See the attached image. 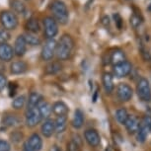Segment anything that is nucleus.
Listing matches in <instances>:
<instances>
[{"label":"nucleus","mask_w":151,"mask_h":151,"mask_svg":"<svg viewBox=\"0 0 151 151\" xmlns=\"http://www.w3.org/2000/svg\"><path fill=\"white\" fill-rule=\"evenodd\" d=\"M74 47H75V42L72 37L68 34H63L58 42L56 58L59 60H67L72 55Z\"/></svg>","instance_id":"1"},{"label":"nucleus","mask_w":151,"mask_h":151,"mask_svg":"<svg viewBox=\"0 0 151 151\" xmlns=\"http://www.w3.org/2000/svg\"><path fill=\"white\" fill-rule=\"evenodd\" d=\"M52 17L60 25H66L69 21V11L62 0H52L50 5Z\"/></svg>","instance_id":"2"},{"label":"nucleus","mask_w":151,"mask_h":151,"mask_svg":"<svg viewBox=\"0 0 151 151\" xmlns=\"http://www.w3.org/2000/svg\"><path fill=\"white\" fill-rule=\"evenodd\" d=\"M0 22H1L2 26L6 30H15L18 26V17L16 14L11 11H2L0 13Z\"/></svg>","instance_id":"3"},{"label":"nucleus","mask_w":151,"mask_h":151,"mask_svg":"<svg viewBox=\"0 0 151 151\" xmlns=\"http://www.w3.org/2000/svg\"><path fill=\"white\" fill-rule=\"evenodd\" d=\"M42 25H44V33L45 38L55 39V37L58 34V23L55 21L53 17L47 16L42 20Z\"/></svg>","instance_id":"4"},{"label":"nucleus","mask_w":151,"mask_h":151,"mask_svg":"<svg viewBox=\"0 0 151 151\" xmlns=\"http://www.w3.org/2000/svg\"><path fill=\"white\" fill-rule=\"evenodd\" d=\"M136 92H137L138 98L143 102L151 101V88L150 84L146 78L142 77L138 80L137 86H136Z\"/></svg>","instance_id":"5"},{"label":"nucleus","mask_w":151,"mask_h":151,"mask_svg":"<svg viewBox=\"0 0 151 151\" xmlns=\"http://www.w3.org/2000/svg\"><path fill=\"white\" fill-rule=\"evenodd\" d=\"M56 47H58V42L55 39L47 40V42L42 48V58L45 61H50L55 58V55H56Z\"/></svg>","instance_id":"6"},{"label":"nucleus","mask_w":151,"mask_h":151,"mask_svg":"<svg viewBox=\"0 0 151 151\" xmlns=\"http://www.w3.org/2000/svg\"><path fill=\"white\" fill-rule=\"evenodd\" d=\"M42 115L39 111V108H34V109H29L26 111V118H25V122L26 125L29 127H35L42 122Z\"/></svg>","instance_id":"7"},{"label":"nucleus","mask_w":151,"mask_h":151,"mask_svg":"<svg viewBox=\"0 0 151 151\" xmlns=\"http://www.w3.org/2000/svg\"><path fill=\"white\" fill-rule=\"evenodd\" d=\"M132 70V64L129 61L125 60L122 63L114 65L113 67V74L116 78H124L127 77Z\"/></svg>","instance_id":"8"},{"label":"nucleus","mask_w":151,"mask_h":151,"mask_svg":"<svg viewBox=\"0 0 151 151\" xmlns=\"http://www.w3.org/2000/svg\"><path fill=\"white\" fill-rule=\"evenodd\" d=\"M116 95L122 102H129L133 96V90L129 84L119 83L116 87Z\"/></svg>","instance_id":"9"},{"label":"nucleus","mask_w":151,"mask_h":151,"mask_svg":"<svg viewBox=\"0 0 151 151\" xmlns=\"http://www.w3.org/2000/svg\"><path fill=\"white\" fill-rule=\"evenodd\" d=\"M84 138H85V140H86L87 143L92 147L99 146L100 142H101L100 134L96 129H89L85 130Z\"/></svg>","instance_id":"10"},{"label":"nucleus","mask_w":151,"mask_h":151,"mask_svg":"<svg viewBox=\"0 0 151 151\" xmlns=\"http://www.w3.org/2000/svg\"><path fill=\"white\" fill-rule=\"evenodd\" d=\"M27 42L24 35H20L16 38L14 42V52L17 56H23L27 52Z\"/></svg>","instance_id":"11"},{"label":"nucleus","mask_w":151,"mask_h":151,"mask_svg":"<svg viewBox=\"0 0 151 151\" xmlns=\"http://www.w3.org/2000/svg\"><path fill=\"white\" fill-rule=\"evenodd\" d=\"M15 55L14 48L8 44H0V60L8 62L11 61Z\"/></svg>","instance_id":"12"},{"label":"nucleus","mask_w":151,"mask_h":151,"mask_svg":"<svg viewBox=\"0 0 151 151\" xmlns=\"http://www.w3.org/2000/svg\"><path fill=\"white\" fill-rule=\"evenodd\" d=\"M26 143L32 151H41L42 147V139L38 133H33Z\"/></svg>","instance_id":"13"},{"label":"nucleus","mask_w":151,"mask_h":151,"mask_svg":"<svg viewBox=\"0 0 151 151\" xmlns=\"http://www.w3.org/2000/svg\"><path fill=\"white\" fill-rule=\"evenodd\" d=\"M125 129L129 132L130 134H133V133H137L139 127H140V122H139L138 119L134 116H129V119L125 122Z\"/></svg>","instance_id":"14"},{"label":"nucleus","mask_w":151,"mask_h":151,"mask_svg":"<svg viewBox=\"0 0 151 151\" xmlns=\"http://www.w3.org/2000/svg\"><path fill=\"white\" fill-rule=\"evenodd\" d=\"M102 83L105 92L107 94H112L114 89H115V83H114L113 75L109 72H105L102 76Z\"/></svg>","instance_id":"15"},{"label":"nucleus","mask_w":151,"mask_h":151,"mask_svg":"<svg viewBox=\"0 0 151 151\" xmlns=\"http://www.w3.org/2000/svg\"><path fill=\"white\" fill-rule=\"evenodd\" d=\"M41 132H42V134L47 138L52 136L53 133L55 132V122L52 121V119H47V121H45L44 124H42L41 127Z\"/></svg>","instance_id":"16"},{"label":"nucleus","mask_w":151,"mask_h":151,"mask_svg":"<svg viewBox=\"0 0 151 151\" xmlns=\"http://www.w3.org/2000/svg\"><path fill=\"white\" fill-rule=\"evenodd\" d=\"M25 28L28 31V33H32V34H38L41 31L40 22L35 17H31V18L28 19V21L25 24Z\"/></svg>","instance_id":"17"},{"label":"nucleus","mask_w":151,"mask_h":151,"mask_svg":"<svg viewBox=\"0 0 151 151\" xmlns=\"http://www.w3.org/2000/svg\"><path fill=\"white\" fill-rule=\"evenodd\" d=\"M125 61V53L122 50H115L110 53V62L116 65Z\"/></svg>","instance_id":"18"},{"label":"nucleus","mask_w":151,"mask_h":151,"mask_svg":"<svg viewBox=\"0 0 151 151\" xmlns=\"http://www.w3.org/2000/svg\"><path fill=\"white\" fill-rule=\"evenodd\" d=\"M68 112H69V109L64 102L58 101L52 105V113L55 116H67Z\"/></svg>","instance_id":"19"},{"label":"nucleus","mask_w":151,"mask_h":151,"mask_svg":"<svg viewBox=\"0 0 151 151\" xmlns=\"http://www.w3.org/2000/svg\"><path fill=\"white\" fill-rule=\"evenodd\" d=\"M28 69V65L26 62L24 61H15L12 62L10 65V72L15 75H19V74L25 73Z\"/></svg>","instance_id":"20"},{"label":"nucleus","mask_w":151,"mask_h":151,"mask_svg":"<svg viewBox=\"0 0 151 151\" xmlns=\"http://www.w3.org/2000/svg\"><path fill=\"white\" fill-rule=\"evenodd\" d=\"M38 108H39L40 113H41V115H42V119H48L50 116L52 115V106H50L47 101H45V100L42 99V101L40 102Z\"/></svg>","instance_id":"21"},{"label":"nucleus","mask_w":151,"mask_h":151,"mask_svg":"<svg viewBox=\"0 0 151 151\" xmlns=\"http://www.w3.org/2000/svg\"><path fill=\"white\" fill-rule=\"evenodd\" d=\"M84 124V114L80 109L75 110L74 112V116L72 119V127L74 129H79L83 127Z\"/></svg>","instance_id":"22"},{"label":"nucleus","mask_w":151,"mask_h":151,"mask_svg":"<svg viewBox=\"0 0 151 151\" xmlns=\"http://www.w3.org/2000/svg\"><path fill=\"white\" fill-rule=\"evenodd\" d=\"M42 100V96L39 92H32L29 96V100H28L27 110L37 108Z\"/></svg>","instance_id":"23"},{"label":"nucleus","mask_w":151,"mask_h":151,"mask_svg":"<svg viewBox=\"0 0 151 151\" xmlns=\"http://www.w3.org/2000/svg\"><path fill=\"white\" fill-rule=\"evenodd\" d=\"M55 132L61 133L66 129L67 127V116H59L55 121Z\"/></svg>","instance_id":"24"},{"label":"nucleus","mask_w":151,"mask_h":151,"mask_svg":"<svg viewBox=\"0 0 151 151\" xmlns=\"http://www.w3.org/2000/svg\"><path fill=\"white\" fill-rule=\"evenodd\" d=\"M10 5L14 11V13L20 14V15H25L27 12L26 6H25V4L23 3L21 0H12Z\"/></svg>","instance_id":"25"},{"label":"nucleus","mask_w":151,"mask_h":151,"mask_svg":"<svg viewBox=\"0 0 151 151\" xmlns=\"http://www.w3.org/2000/svg\"><path fill=\"white\" fill-rule=\"evenodd\" d=\"M62 65L60 64V62L58 61H53L48 63L45 68V72L48 74V75H53V74L58 73L61 70Z\"/></svg>","instance_id":"26"},{"label":"nucleus","mask_w":151,"mask_h":151,"mask_svg":"<svg viewBox=\"0 0 151 151\" xmlns=\"http://www.w3.org/2000/svg\"><path fill=\"white\" fill-rule=\"evenodd\" d=\"M129 113H127V111L125 110L124 108L118 109L115 113V118L116 119V122L121 124H124L125 122H127V119H129Z\"/></svg>","instance_id":"27"},{"label":"nucleus","mask_w":151,"mask_h":151,"mask_svg":"<svg viewBox=\"0 0 151 151\" xmlns=\"http://www.w3.org/2000/svg\"><path fill=\"white\" fill-rule=\"evenodd\" d=\"M24 38L26 40L27 44L30 45H33V47H36V45H40L42 44L41 39L37 36V34H32V33H26L24 35Z\"/></svg>","instance_id":"28"},{"label":"nucleus","mask_w":151,"mask_h":151,"mask_svg":"<svg viewBox=\"0 0 151 151\" xmlns=\"http://www.w3.org/2000/svg\"><path fill=\"white\" fill-rule=\"evenodd\" d=\"M148 133H149L148 129L140 122V127H139L138 132H137V133H136V138H137V141L140 142V143H143V142H145V140L147 139Z\"/></svg>","instance_id":"29"},{"label":"nucleus","mask_w":151,"mask_h":151,"mask_svg":"<svg viewBox=\"0 0 151 151\" xmlns=\"http://www.w3.org/2000/svg\"><path fill=\"white\" fill-rule=\"evenodd\" d=\"M142 17L140 16V14L137 13H133L129 18V23H130V26H132L133 29H137L138 27H140V25L142 24Z\"/></svg>","instance_id":"30"},{"label":"nucleus","mask_w":151,"mask_h":151,"mask_svg":"<svg viewBox=\"0 0 151 151\" xmlns=\"http://www.w3.org/2000/svg\"><path fill=\"white\" fill-rule=\"evenodd\" d=\"M25 103H26V98H25V96H23V95L19 96L13 100L12 107L15 110H20L25 106Z\"/></svg>","instance_id":"31"},{"label":"nucleus","mask_w":151,"mask_h":151,"mask_svg":"<svg viewBox=\"0 0 151 151\" xmlns=\"http://www.w3.org/2000/svg\"><path fill=\"white\" fill-rule=\"evenodd\" d=\"M19 119L17 118L16 116H7L6 118L4 119V125L6 127H16V125L19 124Z\"/></svg>","instance_id":"32"},{"label":"nucleus","mask_w":151,"mask_h":151,"mask_svg":"<svg viewBox=\"0 0 151 151\" xmlns=\"http://www.w3.org/2000/svg\"><path fill=\"white\" fill-rule=\"evenodd\" d=\"M11 39L9 31L6 29H0V44H7V42Z\"/></svg>","instance_id":"33"},{"label":"nucleus","mask_w":151,"mask_h":151,"mask_svg":"<svg viewBox=\"0 0 151 151\" xmlns=\"http://www.w3.org/2000/svg\"><path fill=\"white\" fill-rule=\"evenodd\" d=\"M113 18H114V21H115V24H116V28H118L119 30H121L122 28V25H124V21H122V16L119 15V13H115L113 15Z\"/></svg>","instance_id":"34"},{"label":"nucleus","mask_w":151,"mask_h":151,"mask_svg":"<svg viewBox=\"0 0 151 151\" xmlns=\"http://www.w3.org/2000/svg\"><path fill=\"white\" fill-rule=\"evenodd\" d=\"M141 124L148 129V132H151V116H144V118L141 121Z\"/></svg>","instance_id":"35"},{"label":"nucleus","mask_w":151,"mask_h":151,"mask_svg":"<svg viewBox=\"0 0 151 151\" xmlns=\"http://www.w3.org/2000/svg\"><path fill=\"white\" fill-rule=\"evenodd\" d=\"M10 144L6 140L0 139V151H10Z\"/></svg>","instance_id":"36"},{"label":"nucleus","mask_w":151,"mask_h":151,"mask_svg":"<svg viewBox=\"0 0 151 151\" xmlns=\"http://www.w3.org/2000/svg\"><path fill=\"white\" fill-rule=\"evenodd\" d=\"M22 137H23V134L21 132H13V134H11V138H12V141L14 142H19L22 139Z\"/></svg>","instance_id":"37"},{"label":"nucleus","mask_w":151,"mask_h":151,"mask_svg":"<svg viewBox=\"0 0 151 151\" xmlns=\"http://www.w3.org/2000/svg\"><path fill=\"white\" fill-rule=\"evenodd\" d=\"M7 85V80L6 77L3 75V74H0V91L3 90Z\"/></svg>","instance_id":"38"},{"label":"nucleus","mask_w":151,"mask_h":151,"mask_svg":"<svg viewBox=\"0 0 151 151\" xmlns=\"http://www.w3.org/2000/svg\"><path fill=\"white\" fill-rule=\"evenodd\" d=\"M16 88H17L16 83H10V85H9V91H10V96H11V97L15 95V93H16Z\"/></svg>","instance_id":"39"},{"label":"nucleus","mask_w":151,"mask_h":151,"mask_svg":"<svg viewBox=\"0 0 151 151\" xmlns=\"http://www.w3.org/2000/svg\"><path fill=\"white\" fill-rule=\"evenodd\" d=\"M102 24L105 25V26H109L110 25V18L109 16H104L103 18H102Z\"/></svg>","instance_id":"40"},{"label":"nucleus","mask_w":151,"mask_h":151,"mask_svg":"<svg viewBox=\"0 0 151 151\" xmlns=\"http://www.w3.org/2000/svg\"><path fill=\"white\" fill-rule=\"evenodd\" d=\"M50 151H62L61 148L58 146V145H52V147H50Z\"/></svg>","instance_id":"41"},{"label":"nucleus","mask_w":151,"mask_h":151,"mask_svg":"<svg viewBox=\"0 0 151 151\" xmlns=\"http://www.w3.org/2000/svg\"><path fill=\"white\" fill-rule=\"evenodd\" d=\"M22 151H32V150L30 149L29 146H28V145H27V143H26V142H25V144L23 145V149H22Z\"/></svg>","instance_id":"42"},{"label":"nucleus","mask_w":151,"mask_h":151,"mask_svg":"<svg viewBox=\"0 0 151 151\" xmlns=\"http://www.w3.org/2000/svg\"><path fill=\"white\" fill-rule=\"evenodd\" d=\"M127 1H129V0H127Z\"/></svg>","instance_id":"43"},{"label":"nucleus","mask_w":151,"mask_h":151,"mask_svg":"<svg viewBox=\"0 0 151 151\" xmlns=\"http://www.w3.org/2000/svg\"><path fill=\"white\" fill-rule=\"evenodd\" d=\"M67 151H68V150H67Z\"/></svg>","instance_id":"44"}]
</instances>
